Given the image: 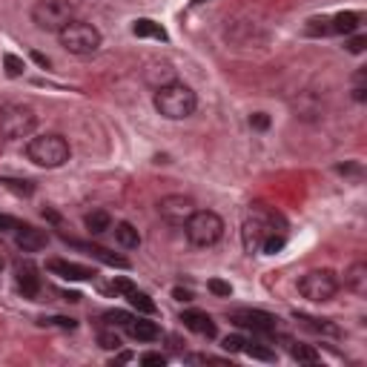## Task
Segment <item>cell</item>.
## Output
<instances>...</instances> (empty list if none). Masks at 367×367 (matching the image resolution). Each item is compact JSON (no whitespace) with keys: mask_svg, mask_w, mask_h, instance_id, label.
<instances>
[{"mask_svg":"<svg viewBox=\"0 0 367 367\" xmlns=\"http://www.w3.org/2000/svg\"><path fill=\"white\" fill-rule=\"evenodd\" d=\"M153 104H155V109H158L161 118H166V120H184V118H189L195 112V107H198V95L192 92V86H187L181 81H173V84L155 89Z\"/></svg>","mask_w":367,"mask_h":367,"instance_id":"obj_1","label":"cell"},{"mask_svg":"<svg viewBox=\"0 0 367 367\" xmlns=\"http://www.w3.org/2000/svg\"><path fill=\"white\" fill-rule=\"evenodd\" d=\"M72 150H69V141L58 132H43V135H35L26 141V158L35 164V166H43V169H58L69 161Z\"/></svg>","mask_w":367,"mask_h":367,"instance_id":"obj_2","label":"cell"},{"mask_svg":"<svg viewBox=\"0 0 367 367\" xmlns=\"http://www.w3.org/2000/svg\"><path fill=\"white\" fill-rule=\"evenodd\" d=\"M58 40H61V46L66 49V52L75 55V58H92L104 43L101 32L86 20H69L66 26L58 32Z\"/></svg>","mask_w":367,"mask_h":367,"instance_id":"obj_3","label":"cell"},{"mask_svg":"<svg viewBox=\"0 0 367 367\" xmlns=\"http://www.w3.org/2000/svg\"><path fill=\"white\" fill-rule=\"evenodd\" d=\"M276 221L279 215L273 210H267L264 204H253L247 218H244V227H241V241H244V250L250 256L261 253V244L270 233H279L276 230Z\"/></svg>","mask_w":367,"mask_h":367,"instance_id":"obj_4","label":"cell"},{"mask_svg":"<svg viewBox=\"0 0 367 367\" xmlns=\"http://www.w3.org/2000/svg\"><path fill=\"white\" fill-rule=\"evenodd\" d=\"M184 235L192 247H212L224 235V218L212 210H195L184 224Z\"/></svg>","mask_w":367,"mask_h":367,"instance_id":"obj_5","label":"cell"},{"mask_svg":"<svg viewBox=\"0 0 367 367\" xmlns=\"http://www.w3.org/2000/svg\"><path fill=\"white\" fill-rule=\"evenodd\" d=\"M38 127V115L26 104H3L0 107V135L6 141L29 138Z\"/></svg>","mask_w":367,"mask_h":367,"instance_id":"obj_6","label":"cell"},{"mask_svg":"<svg viewBox=\"0 0 367 367\" xmlns=\"http://www.w3.org/2000/svg\"><path fill=\"white\" fill-rule=\"evenodd\" d=\"M69 20H75V6L69 0H38L32 6V23L40 32L58 35Z\"/></svg>","mask_w":367,"mask_h":367,"instance_id":"obj_7","label":"cell"},{"mask_svg":"<svg viewBox=\"0 0 367 367\" xmlns=\"http://www.w3.org/2000/svg\"><path fill=\"white\" fill-rule=\"evenodd\" d=\"M338 279L333 270H310L299 279V292L313 302V304H325V302H333V296L338 292Z\"/></svg>","mask_w":367,"mask_h":367,"instance_id":"obj_8","label":"cell"},{"mask_svg":"<svg viewBox=\"0 0 367 367\" xmlns=\"http://www.w3.org/2000/svg\"><path fill=\"white\" fill-rule=\"evenodd\" d=\"M230 322L241 330H250L253 336H270L276 333L279 327V319L270 313H264V310H250V307H244V310H233L230 313Z\"/></svg>","mask_w":367,"mask_h":367,"instance_id":"obj_9","label":"cell"},{"mask_svg":"<svg viewBox=\"0 0 367 367\" xmlns=\"http://www.w3.org/2000/svg\"><path fill=\"white\" fill-rule=\"evenodd\" d=\"M192 212H195V201L189 195H164L158 201V215L169 227H184Z\"/></svg>","mask_w":367,"mask_h":367,"instance_id":"obj_10","label":"cell"},{"mask_svg":"<svg viewBox=\"0 0 367 367\" xmlns=\"http://www.w3.org/2000/svg\"><path fill=\"white\" fill-rule=\"evenodd\" d=\"M15 284H17V292L23 299H38L40 290H43L40 270L32 261H17L15 264Z\"/></svg>","mask_w":367,"mask_h":367,"instance_id":"obj_11","label":"cell"},{"mask_svg":"<svg viewBox=\"0 0 367 367\" xmlns=\"http://www.w3.org/2000/svg\"><path fill=\"white\" fill-rule=\"evenodd\" d=\"M63 241H66V244H72L75 250H81V253H86V256H92V258H97L101 264L118 267V270H130V261H127V258H120V256H115V253H109L107 247H97V244H86V241H78V238H66V235H63Z\"/></svg>","mask_w":367,"mask_h":367,"instance_id":"obj_12","label":"cell"},{"mask_svg":"<svg viewBox=\"0 0 367 367\" xmlns=\"http://www.w3.org/2000/svg\"><path fill=\"white\" fill-rule=\"evenodd\" d=\"M15 244L23 250V253H40L46 244H49V235L32 224H17L15 230Z\"/></svg>","mask_w":367,"mask_h":367,"instance_id":"obj_13","label":"cell"},{"mask_svg":"<svg viewBox=\"0 0 367 367\" xmlns=\"http://www.w3.org/2000/svg\"><path fill=\"white\" fill-rule=\"evenodd\" d=\"M49 267V273H55L66 281H89L95 279V270L92 267H84V264H75V261H63V258H52L46 264Z\"/></svg>","mask_w":367,"mask_h":367,"instance_id":"obj_14","label":"cell"},{"mask_svg":"<svg viewBox=\"0 0 367 367\" xmlns=\"http://www.w3.org/2000/svg\"><path fill=\"white\" fill-rule=\"evenodd\" d=\"M181 322H184V327L187 330H192V333H198V336H204V338H215V322L210 319L207 313H201V310H184L181 313Z\"/></svg>","mask_w":367,"mask_h":367,"instance_id":"obj_15","label":"cell"},{"mask_svg":"<svg viewBox=\"0 0 367 367\" xmlns=\"http://www.w3.org/2000/svg\"><path fill=\"white\" fill-rule=\"evenodd\" d=\"M130 333V338L135 341H158L161 338V327L150 319H141V315H132V322L124 327Z\"/></svg>","mask_w":367,"mask_h":367,"instance_id":"obj_16","label":"cell"},{"mask_svg":"<svg viewBox=\"0 0 367 367\" xmlns=\"http://www.w3.org/2000/svg\"><path fill=\"white\" fill-rule=\"evenodd\" d=\"M345 287L356 296H367V264L364 261H353L345 273Z\"/></svg>","mask_w":367,"mask_h":367,"instance_id":"obj_17","label":"cell"},{"mask_svg":"<svg viewBox=\"0 0 367 367\" xmlns=\"http://www.w3.org/2000/svg\"><path fill=\"white\" fill-rule=\"evenodd\" d=\"M333 23V35H353L361 26V15L359 12H338L336 17H330Z\"/></svg>","mask_w":367,"mask_h":367,"instance_id":"obj_18","label":"cell"},{"mask_svg":"<svg viewBox=\"0 0 367 367\" xmlns=\"http://www.w3.org/2000/svg\"><path fill=\"white\" fill-rule=\"evenodd\" d=\"M112 233H115V241H118L124 250H138V247H141V233H138L130 221H118Z\"/></svg>","mask_w":367,"mask_h":367,"instance_id":"obj_19","label":"cell"},{"mask_svg":"<svg viewBox=\"0 0 367 367\" xmlns=\"http://www.w3.org/2000/svg\"><path fill=\"white\" fill-rule=\"evenodd\" d=\"M132 35L135 38H155V40H166V29L161 26V23L150 20V17H138L132 23Z\"/></svg>","mask_w":367,"mask_h":367,"instance_id":"obj_20","label":"cell"},{"mask_svg":"<svg viewBox=\"0 0 367 367\" xmlns=\"http://www.w3.org/2000/svg\"><path fill=\"white\" fill-rule=\"evenodd\" d=\"M146 84H150L153 89H161V86H166V84H173L175 81V75H173V66L169 63H155L153 69H146Z\"/></svg>","mask_w":367,"mask_h":367,"instance_id":"obj_21","label":"cell"},{"mask_svg":"<svg viewBox=\"0 0 367 367\" xmlns=\"http://www.w3.org/2000/svg\"><path fill=\"white\" fill-rule=\"evenodd\" d=\"M84 224H86V230H89L92 235H104V233L112 230V215L104 212V210H92V212L84 218Z\"/></svg>","mask_w":367,"mask_h":367,"instance_id":"obj_22","label":"cell"},{"mask_svg":"<svg viewBox=\"0 0 367 367\" xmlns=\"http://www.w3.org/2000/svg\"><path fill=\"white\" fill-rule=\"evenodd\" d=\"M296 322H302V327L313 330V333H322V336H338V327L330 325V319H313V315L296 313Z\"/></svg>","mask_w":367,"mask_h":367,"instance_id":"obj_23","label":"cell"},{"mask_svg":"<svg viewBox=\"0 0 367 367\" xmlns=\"http://www.w3.org/2000/svg\"><path fill=\"white\" fill-rule=\"evenodd\" d=\"M244 356H250V359H258V361H276L279 353L273 348H267L261 345V341H244V348H241Z\"/></svg>","mask_w":367,"mask_h":367,"instance_id":"obj_24","label":"cell"},{"mask_svg":"<svg viewBox=\"0 0 367 367\" xmlns=\"http://www.w3.org/2000/svg\"><path fill=\"white\" fill-rule=\"evenodd\" d=\"M127 299H130V304L141 313V315H155L158 313V304L146 296V292H141V290H132V292H127Z\"/></svg>","mask_w":367,"mask_h":367,"instance_id":"obj_25","label":"cell"},{"mask_svg":"<svg viewBox=\"0 0 367 367\" xmlns=\"http://www.w3.org/2000/svg\"><path fill=\"white\" fill-rule=\"evenodd\" d=\"M304 32L310 38H327V35H333V23H330V17H310Z\"/></svg>","mask_w":367,"mask_h":367,"instance_id":"obj_26","label":"cell"},{"mask_svg":"<svg viewBox=\"0 0 367 367\" xmlns=\"http://www.w3.org/2000/svg\"><path fill=\"white\" fill-rule=\"evenodd\" d=\"M290 356L296 359V361H307V364H315V361H322V353L310 348V345H290Z\"/></svg>","mask_w":367,"mask_h":367,"instance_id":"obj_27","label":"cell"},{"mask_svg":"<svg viewBox=\"0 0 367 367\" xmlns=\"http://www.w3.org/2000/svg\"><path fill=\"white\" fill-rule=\"evenodd\" d=\"M3 69H6V75H9V78H20L23 72H26V63H23L17 55L6 52V55H3Z\"/></svg>","mask_w":367,"mask_h":367,"instance_id":"obj_28","label":"cell"},{"mask_svg":"<svg viewBox=\"0 0 367 367\" xmlns=\"http://www.w3.org/2000/svg\"><path fill=\"white\" fill-rule=\"evenodd\" d=\"M353 101H359V104L367 101V72L364 69H359L353 75Z\"/></svg>","mask_w":367,"mask_h":367,"instance_id":"obj_29","label":"cell"},{"mask_svg":"<svg viewBox=\"0 0 367 367\" xmlns=\"http://www.w3.org/2000/svg\"><path fill=\"white\" fill-rule=\"evenodd\" d=\"M104 319H107V325H109V327H127V325L132 322V315H130V313H124V310H109V313L104 315Z\"/></svg>","mask_w":367,"mask_h":367,"instance_id":"obj_30","label":"cell"},{"mask_svg":"<svg viewBox=\"0 0 367 367\" xmlns=\"http://www.w3.org/2000/svg\"><path fill=\"white\" fill-rule=\"evenodd\" d=\"M43 327H61V330H75L78 322L75 319H63V315H52V319H40Z\"/></svg>","mask_w":367,"mask_h":367,"instance_id":"obj_31","label":"cell"},{"mask_svg":"<svg viewBox=\"0 0 367 367\" xmlns=\"http://www.w3.org/2000/svg\"><path fill=\"white\" fill-rule=\"evenodd\" d=\"M107 292H115V296H127V292H132L135 290V284L130 281V279H115L109 287H104Z\"/></svg>","mask_w":367,"mask_h":367,"instance_id":"obj_32","label":"cell"},{"mask_svg":"<svg viewBox=\"0 0 367 367\" xmlns=\"http://www.w3.org/2000/svg\"><path fill=\"white\" fill-rule=\"evenodd\" d=\"M0 184H6L12 192H17V195H32L35 192V187L29 184V181H12V178H3Z\"/></svg>","mask_w":367,"mask_h":367,"instance_id":"obj_33","label":"cell"},{"mask_svg":"<svg viewBox=\"0 0 367 367\" xmlns=\"http://www.w3.org/2000/svg\"><path fill=\"white\" fill-rule=\"evenodd\" d=\"M207 287H210V292H215V296H221V299H230L233 296V287L227 281H221V279H212Z\"/></svg>","mask_w":367,"mask_h":367,"instance_id":"obj_34","label":"cell"},{"mask_svg":"<svg viewBox=\"0 0 367 367\" xmlns=\"http://www.w3.org/2000/svg\"><path fill=\"white\" fill-rule=\"evenodd\" d=\"M345 46H348V52H350V55H361V52H364V46H367V38H364V35H353Z\"/></svg>","mask_w":367,"mask_h":367,"instance_id":"obj_35","label":"cell"},{"mask_svg":"<svg viewBox=\"0 0 367 367\" xmlns=\"http://www.w3.org/2000/svg\"><path fill=\"white\" fill-rule=\"evenodd\" d=\"M97 341H101L104 350H118V348H120L118 333H101V336H97Z\"/></svg>","mask_w":367,"mask_h":367,"instance_id":"obj_36","label":"cell"},{"mask_svg":"<svg viewBox=\"0 0 367 367\" xmlns=\"http://www.w3.org/2000/svg\"><path fill=\"white\" fill-rule=\"evenodd\" d=\"M244 341H247L244 336H227V338H224V350H227V353H241Z\"/></svg>","mask_w":367,"mask_h":367,"instance_id":"obj_37","label":"cell"},{"mask_svg":"<svg viewBox=\"0 0 367 367\" xmlns=\"http://www.w3.org/2000/svg\"><path fill=\"white\" fill-rule=\"evenodd\" d=\"M250 127H256V130H267V127H270V118H267L264 112H256V115H250Z\"/></svg>","mask_w":367,"mask_h":367,"instance_id":"obj_38","label":"cell"},{"mask_svg":"<svg viewBox=\"0 0 367 367\" xmlns=\"http://www.w3.org/2000/svg\"><path fill=\"white\" fill-rule=\"evenodd\" d=\"M141 364H161L164 367L166 364V356L164 353H143L141 356Z\"/></svg>","mask_w":367,"mask_h":367,"instance_id":"obj_39","label":"cell"},{"mask_svg":"<svg viewBox=\"0 0 367 367\" xmlns=\"http://www.w3.org/2000/svg\"><path fill=\"white\" fill-rule=\"evenodd\" d=\"M9 230H17V221L12 215H0V233H9Z\"/></svg>","mask_w":367,"mask_h":367,"instance_id":"obj_40","label":"cell"},{"mask_svg":"<svg viewBox=\"0 0 367 367\" xmlns=\"http://www.w3.org/2000/svg\"><path fill=\"white\" fill-rule=\"evenodd\" d=\"M173 296H175L178 302H192V292H189V290H181V287L173 290Z\"/></svg>","mask_w":367,"mask_h":367,"instance_id":"obj_41","label":"cell"},{"mask_svg":"<svg viewBox=\"0 0 367 367\" xmlns=\"http://www.w3.org/2000/svg\"><path fill=\"white\" fill-rule=\"evenodd\" d=\"M32 58H35V63H40L43 69H49V58H43L40 52H32Z\"/></svg>","mask_w":367,"mask_h":367,"instance_id":"obj_42","label":"cell"},{"mask_svg":"<svg viewBox=\"0 0 367 367\" xmlns=\"http://www.w3.org/2000/svg\"><path fill=\"white\" fill-rule=\"evenodd\" d=\"M195 3H207V0H195Z\"/></svg>","mask_w":367,"mask_h":367,"instance_id":"obj_43","label":"cell"},{"mask_svg":"<svg viewBox=\"0 0 367 367\" xmlns=\"http://www.w3.org/2000/svg\"><path fill=\"white\" fill-rule=\"evenodd\" d=\"M0 270H3V258H0Z\"/></svg>","mask_w":367,"mask_h":367,"instance_id":"obj_44","label":"cell"}]
</instances>
